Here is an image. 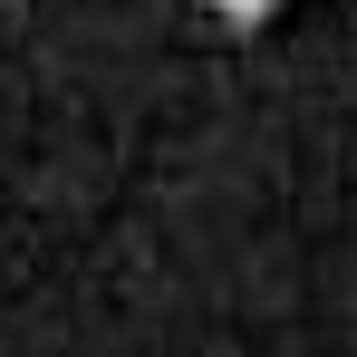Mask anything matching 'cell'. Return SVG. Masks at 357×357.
Segmentation results:
<instances>
[{
	"instance_id": "1",
	"label": "cell",
	"mask_w": 357,
	"mask_h": 357,
	"mask_svg": "<svg viewBox=\"0 0 357 357\" xmlns=\"http://www.w3.org/2000/svg\"><path fill=\"white\" fill-rule=\"evenodd\" d=\"M213 10H222V20H232V29H261V20H271V10H280V0H213Z\"/></svg>"
}]
</instances>
